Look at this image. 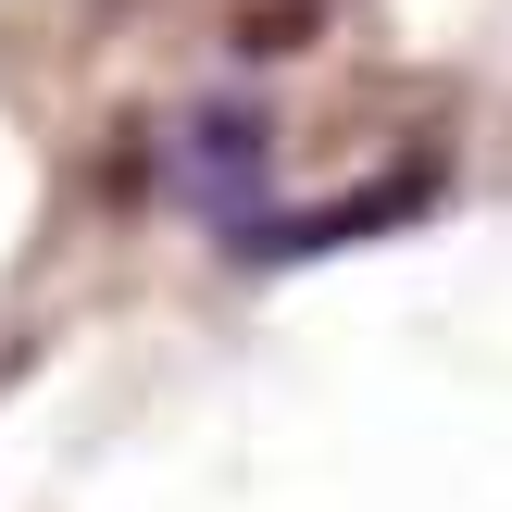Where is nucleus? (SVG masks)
Instances as JSON below:
<instances>
[{
	"label": "nucleus",
	"mask_w": 512,
	"mask_h": 512,
	"mask_svg": "<svg viewBox=\"0 0 512 512\" xmlns=\"http://www.w3.org/2000/svg\"><path fill=\"white\" fill-rule=\"evenodd\" d=\"M163 163H175V188H188L200 213L225 225V250H250V225L275 213V200H263V125L213 100V113H188V125H175V150H163Z\"/></svg>",
	"instance_id": "1"
}]
</instances>
